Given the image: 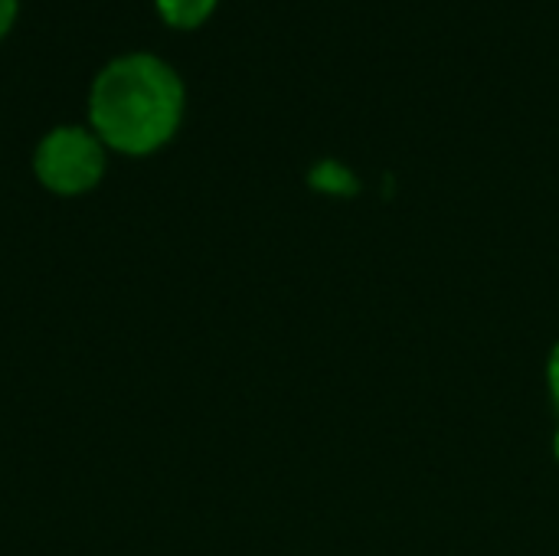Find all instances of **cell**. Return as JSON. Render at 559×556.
<instances>
[{"label":"cell","instance_id":"7a4b0ae2","mask_svg":"<svg viewBox=\"0 0 559 556\" xmlns=\"http://www.w3.org/2000/svg\"><path fill=\"white\" fill-rule=\"evenodd\" d=\"M33 170L39 184L62 197L88 193L105 174V144L95 131L62 125L52 128L33 154Z\"/></svg>","mask_w":559,"mask_h":556},{"label":"cell","instance_id":"8992f818","mask_svg":"<svg viewBox=\"0 0 559 556\" xmlns=\"http://www.w3.org/2000/svg\"><path fill=\"white\" fill-rule=\"evenodd\" d=\"M554 449H557V459H559V429H557V439H554Z\"/></svg>","mask_w":559,"mask_h":556},{"label":"cell","instance_id":"3957f363","mask_svg":"<svg viewBox=\"0 0 559 556\" xmlns=\"http://www.w3.org/2000/svg\"><path fill=\"white\" fill-rule=\"evenodd\" d=\"M157 10L170 26L190 29L200 26L216 10V0H157Z\"/></svg>","mask_w":559,"mask_h":556},{"label":"cell","instance_id":"5b68a950","mask_svg":"<svg viewBox=\"0 0 559 556\" xmlns=\"http://www.w3.org/2000/svg\"><path fill=\"white\" fill-rule=\"evenodd\" d=\"M13 16H16V0H0V39L13 26Z\"/></svg>","mask_w":559,"mask_h":556},{"label":"cell","instance_id":"277c9868","mask_svg":"<svg viewBox=\"0 0 559 556\" xmlns=\"http://www.w3.org/2000/svg\"><path fill=\"white\" fill-rule=\"evenodd\" d=\"M547 383H550V393H554V400H557L559 406V344L554 347L550 364H547Z\"/></svg>","mask_w":559,"mask_h":556},{"label":"cell","instance_id":"6da1fadb","mask_svg":"<svg viewBox=\"0 0 559 556\" xmlns=\"http://www.w3.org/2000/svg\"><path fill=\"white\" fill-rule=\"evenodd\" d=\"M88 118L105 147L121 154H151L180 128L183 82L160 56H118L92 82Z\"/></svg>","mask_w":559,"mask_h":556}]
</instances>
